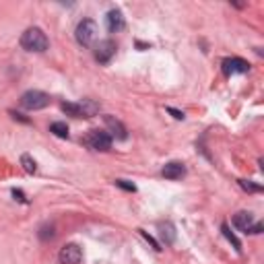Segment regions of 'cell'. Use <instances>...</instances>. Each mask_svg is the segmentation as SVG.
Listing matches in <instances>:
<instances>
[{"instance_id": "6da1fadb", "label": "cell", "mask_w": 264, "mask_h": 264, "mask_svg": "<svg viewBox=\"0 0 264 264\" xmlns=\"http://www.w3.org/2000/svg\"><path fill=\"white\" fill-rule=\"evenodd\" d=\"M21 48L27 52H45L50 48V41L39 27H29L21 35Z\"/></svg>"}, {"instance_id": "7a4b0ae2", "label": "cell", "mask_w": 264, "mask_h": 264, "mask_svg": "<svg viewBox=\"0 0 264 264\" xmlns=\"http://www.w3.org/2000/svg\"><path fill=\"white\" fill-rule=\"evenodd\" d=\"M50 103V95L43 91H37V89H31L27 93L21 95V105L25 110H31V112H37V110H43V107H48Z\"/></svg>"}, {"instance_id": "3957f363", "label": "cell", "mask_w": 264, "mask_h": 264, "mask_svg": "<svg viewBox=\"0 0 264 264\" xmlns=\"http://www.w3.org/2000/svg\"><path fill=\"white\" fill-rule=\"evenodd\" d=\"M97 25L95 21L91 19H83L79 25H76V41H79L81 45H85V48H89V45H93V41L97 39Z\"/></svg>"}, {"instance_id": "277c9868", "label": "cell", "mask_w": 264, "mask_h": 264, "mask_svg": "<svg viewBox=\"0 0 264 264\" xmlns=\"http://www.w3.org/2000/svg\"><path fill=\"white\" fill-rule=\"evenodd\" d=\"M85 145L93 151H110L112 149V136L105 130H89L85 136Z\"/></svg>"}, {"instance_id": "5b68a950", "label": "cell", "mask_w": 264, "mask_h": 264, "mask_svg": "<svg viewBox=\"0 0 264 264\" xmlns=\"http://www.w3.org/2000/svg\"><path fill=\"white\" fill-rule=\"evenodd\" d=\"M116 43L112 41V39H101L97 45H95V60L99 62V64H107L114 56H116Z\"/></svg>"}, {"instance_id": "8992f818", "label": "cell", "mask_w": 264, "mask_h": 264, "mask_svg": "<svg viewBox=\"0 0 264 264\" xmlns=\"http://www.w3.org/2000/svg\"><path fill=\"white\" fill-rule=\"evenodd\" d=\"M60 262L62 264H81V260H83V250L76 244H68V246H64L60 250Z\"/></svg>"}, {"instance_id": "52a82bcc", "label": "cell", "mask_w": 264, "mask_h": 264, "mask_svg": "<svg viewBox=\"0 0 264 264\" xmlns=\"http://www.w3.org/2000/svg\"><path fill=\"white\" fill-rule=\"evenodd\" d=\"M223 70H225V74H244L250 70V64H248L244 58H225Z\"/></svg>"}, {"instance_id": "ba28073f", "label": "cell", "mask_w": 264, "mask_h": 264, "mask_svg": "<svg viewBox=\"0 0 264 264\" xmlns=\"http://www.w3.org/2000/svg\"><path fill=\"white\" fill-rule=\"evenodd\" d=\"M105 120V126H107V134L110 136H116L118 141H126V136H128V132H126V126H124V124L120 122V120H116L114 116H105L103 118Z\"/></svg>"}, {"instance_id": "9c48e42d", "label": "cell", "mask_w": 264, "mask_h": 264, "mask_svg": "<svg viewBox=\"0 0 264 264\" xmlns=\"http://www.w3.org/2000/svg\"><path fill=\"white\" fill-rule=\"evenodd\" d=\"M105 23H107V29H110V33H118V31H122L124 25H126L122 10H118V8H112L110 12H107Z\"/></svg>"}, {"instance_id": "30bf717a", "label": "cell", "mask_w": 264, "mask_h": 264, "mask_svg": "<svg viewBox=\"0 0 264 264\" xmlns=\"http://www.w3.org/2000/svg\"><path fill=\"white\" fill-rule=\"evenodd\" d=\"M161 174H163V178H167V180H182V178L186 176V167H184V163H180V161H169V163L163 165Z\"/></svg>"}, {"instance_id": "8fae6325", "label": "cell", "mask_w": 264, "mask_h": 264, "mask_svg": "<svg viewBox=\"0 0 264 264\" xmlns=\"http://www.w3.org/2000/svg\"><path fill=\"white\" fill-rule=\"evenodd\" d=\"M234 225H236L240 231H244V234H250V229H252V225H254L252 213H248V211L236 213V215H234Z\"/></svg>"}, {"instance_id": "7c38bea8", "label": "cell", "mask_w": 264, "mask_h": 264, "mask_svg": "<svg viewBox=\"0 0 264 264\" xmlns=\"http://www.w3.org/2000/svg\"><path fill=\"white\" fill-rule=\"evenodd\" d=\"M159 236H161V240H163L167 246H172V244L176 242V227L169 223V221L159 223Z\"/></svg>"}, {"instance_id": "4fadbf2b", "label": "cell", "mask_w": 264, "mask_h": 264, "mask_svg": "<svg viewBox=\"0 0 264 264\" xmlns=\"http://www.w3.org/2000/svg\"><path fill=\"white\" fill-rule=\"evenodd\" d=\"M79 110H81V118H93L99 112V103L93 99H83L79 103Z\"/></svg>"}, {"instance_id": "5bb4252c", "label": "cell", "mask_w": 264, "mask_h": 264, "mask_svg": "<svg viewBox=\"0 0 264 264\" xmlns=\"http://www.w3.org/2000/svg\"><path fill=\"white\" fill-rule=\"evenodd\" d=\"M50 132L56 134L58 138H68V126H66V122H52L50 124Z\"/></svg>"}, {"instance_id": "9a60e30c", "label": "cell", "mask_w": 264, "mask_h": 264, "mask_svg": "<svg viewBox=\"0 0 264 264\" xmlns=\"http://www.w3.org/2000/svg\"><path fill=\"white\" fill-rule=\"evenodd\" d=\"M21 165H23V169L27 174H35L37 172V163H35V159H31V155H21Z\"/></svg>"}, {"instance_id": "2e32d148", "label": "cell", "mask_w": 264, "mask_h": 264, "mask_svg": "<svg viewBox=\"0 0 264 264\" xmlns=\"http://www.w3.org/2000/svg\"><path fill=\"white\" fill-rule=\"evenodd\" d=\"M62 112H66L68 116H74V118H81V110H79V103H70V101H64L60 105Z\"/></svg>"}, {"instance_id": "e0dca14e", "label": "cell", "mask_w": 264, "mask_h": 264, "mask_svg": "<svg viewBox=\"0 0 264 264\" xmlns=\"http://www.w3.org/2000/svg\"><path fill=\"white\" fill-rule=\"evenodd\" d=\"M221 231H223V236L231 242V244H234V248H236V250H242V244H240V240L234 236V234H231V229H229V225H223L221 227Z\"/></svg>"}, {"instance_id": "ac0fdd59", "label": "cell", "mask_w": 264, "mask_h": 264, "mask_svg": "<svg viewBox=\"0 0 264 264\" xmlns=\"http://www.w3.org/2000/svg\"><path fill=\"white\" fill-rule=\"evenodd\" d=\"M240 186L244 190H248V192H260L262 190L260 184H252V182H246V180H240Z\"/></svg>"}, {"instance_id": "d6986e66", "label": "cell", "mask_w": 264, "mask_h": 264, "mask_svg": "<svg viewBox=\"0 0 264 264\" xmlns=\"http://www.w3.org/2000/svg\"><path fill=\"white\" fill-rule=\"evenodd\" d=\"M116 186H120L122 190H128V192H134L136 190V186L130 184V182H126V180H116Z\"/></svg>"}, {"instance_id": "ffe728a7", "label": "cell", "mask_w": 264, "mask_h": 264, "mask_svg": "<svg viewBox=\"0 0 264 264\" xmlns=\"http://www.w3.org/2000/svg\"><path fill=\"white\" fill-rule=\"evenodd\" d=\"M39 238H41V240H48V238L52 240V238H54V227H52V225H50V227H41Z\"/></svg>"}, {"instance_id": "44dd1931", "label": "cell", "mask_w": 264, "mask_h": 264, "mask_svg": "<svg viewBox=\"0 0 264 264\" xmlns=\"http://www.w3.org/2000/svg\"><path fill=\"white\" fill-rule=\"evenodd\" d=\"M141 236H143V238H145V240H147V242H149V244H151V246L155 248V250H161V248H159V244L155 242V240H153V238H151V236L147 234V231H143V229H141Z\"/></svg>"}, {"instance_id": "7402d4cb", "label": "cell", "mask_w": 264, "mask_h": 264, "mask_svg": "<svg viewBox=\"0 0 264 264\" xmlns=\"http://www.w3.org/2000/svg\"><path fill=\"white\" fill-rule=\"evenodd\" d=\"M167 112L172 114L176 120H184V112H180V110H174V107H167Z\"/></svg>"}, {"instance_id": "603a6c76", "label": "cell", "mask_w": 264, "mask_h": 264, "mask_svg": "<svg viewBox=\"0 0 264 264\" xmlns=\"http://www.w3.org/2000/svg\"><path fill=\"white\" fill-rule=\"evenodd\" d=\"M12 196L17 198V200H21V203H27V198L23 196V192H21V190H12Z\"/></svg>"}, {"instance_id": "cb8c5ba5", "label": "cell", "mask_w": 264, "mask_h": 264, "mask_svg": "<svg viewBox=\"0 0 264 264\" xmlns=\"http://www.w3.org/2000/svg\"><path fill=\"white\" fill-rule=\"evenodd\" d=\"M10 116L14 118V120H19V122H25V124H29V120L27 118H23L21 114H17V112H10Z\"/></svg>"}]
</instances>
